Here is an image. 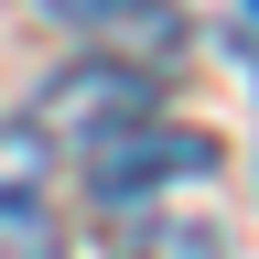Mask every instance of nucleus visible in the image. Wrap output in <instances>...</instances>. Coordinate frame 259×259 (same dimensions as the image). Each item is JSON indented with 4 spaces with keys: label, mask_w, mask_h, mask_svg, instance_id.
I'll list each match as a JSON object with an SVG mask.
<instances>
[{
    "label": "nucleus",
    "mask_w": 259,
    "mask_h": 259,
    "mask_svg": "<svg viewBox=\"0 0 259 259\" xmlns=\"http://www.w3.org/2000/svg\"><path fill=\"white\" fill-rule=\"evenodd\" d=\"M216 184H227L216 130H184L162 108L108 130V141H87V194H97V216H108L119 259H227Z\"/></svg>",
    "instance_id": "nucleus-1"
},
{
    "label": "nucleus",
    "mask_w": 259,
    "mask_h": 259,
    "mask_svg": "<svg viewBox=\"0 0 259 259\" xmlns=\"http://www.w3.org/2000/svg\"><path fill=\"white\" fill-rule=\"evenodd\" d=\"M130 119H151V76L130 54H87V65H65V76L44 87V108H32V130L44 141H108V130Z\"/></svg>",
    "instance_id": "nucleus-2"
},
{
    "label": "nucleus",
    "mask_w": 259,
    "mask_h": 259,
    "mask_svg": "<svg viewBox=\"0 0 259 259\" xmlns=\"http://www.w3.org/2000/svg\"><path fill=\"white\" fill-rule=\"evenodd\" d=\"M0 259H65V227H54V141L32 119H0Z\"/></svg>",
    "instance_id": "nucleus-3"
},
{
    "label": "nucleus",
    "mask_w": 259,
    "mask_h": 259,
    "mask_svg": "<svg viewBox=\"0 0 259 259\" xmlns=\"http://www.w3.org/2000/svg\"><path fill=\"white\" fill-rule=\"evenodd\" d=\"M54 11L87 22V32H119V44L130 32H173V0H54Z\"/></svg>",
    "instance_id": "nucleus-4"
}]
</instances>
